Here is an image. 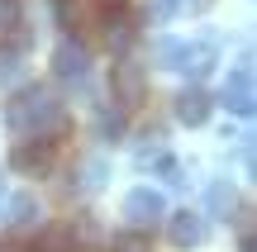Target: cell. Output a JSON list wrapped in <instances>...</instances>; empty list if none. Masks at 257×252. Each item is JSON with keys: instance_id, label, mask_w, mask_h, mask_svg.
Instances as JSON below:
<instances>
[{"instance_id": "cell-1", "label": "cell", "mask_w": 257, "mask_h": 252, "mask_svg": "<svg viewBox=\"0 0 257 252\" xmlns=\"http://www.w3.org/2000/svg\"><path fill=\"white\" fill-rule=\"evenodd\" d=\"M5 124L19 138H57V133L67 129V114L43 86H24V91L5 105Z\"/></svg>"}, {"instance_id": "cell-2", "label": "cell", "mask_w": 257, "mask_h": 252, "mask_svg": "<svg viewBox=\"0 0 257 252\" xmlns=\"http://www.w3.org/2000/svg\"><path fill=\"white\" fill-rule=\"evenodd\" d=\"M124 219L134 224V233H148L157 219H167V200L157 195L153 186H138V190L124 195Z\"/></svg>"}, {"instance_id": "cell-3", "label": "cell", "mask_w": 257, "mask_h": 252, "mask_svg": "<svg viewBox=\"0 0 257 252\" xmlns=\"http://www.w3.org/2000/svg\"><path fill=\"white\" fill-rule=\"evenodd\" d=\"M110 91H114V105H119V110H138V105L148 100V76H143V67H138V62H114Z\"/></svg>"}, {"instance_id": "cell-4", "label": "cell", "mask_w": 257, "mask_h": 252, "mask_svg": "<svg viewBox=\"0 0 257 252\" xmlns=\"http://www.w3.org/2000/svg\"><path fill=\"white\" fill-rule=\"evenodd\" d=\"M53 152H57V138H24V143H15V152H10V167L24 171V176H34V171H43L48 162H53Z\"/></svg>"}, {"instance_id": "cell-5", "label": "cell", "mask_w": 257, "mask_h": 252, "mask_svg": "<svg viewBox=\"0 0 257 252\" xmlns=\"http://www.w3.org/2000/svg\"><path fill=\"white\" fill-rule=\"evenodd\" d=\"M224 110L229 114H252L257 110V91H252V72L248 67L229 72V81H224Z\"/></svg>"}, {"instance_id": "cell-6", "label": "cell", "mask_w": 257, "mask_h": 252, "mask_svg": "<svg viewBox=\"0 0 257 252\" xmlns=\"http://www.w3.org/2000/svg\"><path fill=\"white\" fill-rule=\"evenodd\" d=\"M205 233H210V224H205V214H191V209H181V214L167 219V238H172L176 247H200Z\"/></svg>"}, {"instance_id": "cell-7", "label": "cell", "mask_w": 257, "mask_h": 252, "mask_svg": "<svg viewBox=\"0 0 257 252\" xmlns=\"http://www.w3.org/2000/svg\"><path fill=\"white\" fill-rule=\"evenodd\" d=\"M86 67H91V53H86L81 43H62V48L53 53V72L62 76V81H81Z\"/></svg>"}, {"instance_id": "cell-8", "label": "cell", "mask_w": 257, "mask_h": 252, "mask_svg": "<svg viewBox=\"0 0 257 252\" xmlns=\"http://www.w3.org/2000/svg\"><path fill=\"white\" fill-rule=\"evenodd\" d=\"M176 119H181V124H191V129H200V124L210 119V95H205L200 86L181 91V95H176Z\"/></svg>"}, {"instance_id": "cell-9", "label": "cell", "mask_w": 257, "mask_h": 252, "mask_svg": "<svg viewBox=\"0 0 257 252\" xmlns=\"http://www.w3.org/2000/svg\"><path fill=\"white\" fill-rule=\"evenodd\" d=\"M181 57V72H191V76H205L214 67V48L210 43H195V48H186V53H176Z\"/></svg>"}, {"instance_id": "cell-10", "label": "cell", "mask_w": 257, "mask_h": 252, "mask_svg": "<svg viewBox=\"0 0 257 252\" xmlns=\"http://www.w3.org/2000/svg\"><path fill=\"white\" fill-rule=\"evenodd\" d=\"M57 10H62V24L67 29L91 24V19H95V5H91V0H57Z\"/></svg>"}, {"instance_id": "cell-11", "label": "cell", "mask_w": 257, "mask_h": 252, "mask_svg": "<svg viewBox=\"0 0 257 252\" xmlns=\"http://www.w3.org/2000/svg\"><path fill=\"white\" fill-rule=\"evenodd\" d=\"M105 38H110V48H128L134 43V24H128L124 15H110L105 19Z\"/></svg>"}, {"instance_id": "cell-12", "label": "cell", "mask_w": 257, "mask_h": 252, "mask_svg": "<svg viewBox=\"0 0 257 252\" xmlns=\"http://www.w3.org/2000/svg\"><path fill=\"white\" fill-rule=\"evenodd\" d=\"M233 205H238V195H233V186H229V181L210 186V209H214V214H229Z\"/></svg>"}, {"instance_id": "cell-13", "label": "cell", "mask_w": 257, "mask_h": 252, "mask_svg": "<svg viewBox=\"0 0 257 252\" xmlns=\"http://www.w3.org/2000/svg\"><path fill=\"white\" fill-rule=\"evenodd\" d=\"M110 252H153V238L148 233H119L110 243Z\"/></svg>"}, {"instance_id": "cell-14", "label": "cell", "mask_w": 257, "mask_h": 252, "mask_svg": "<svg viewBox=\"0 0 257 252\" xmlns=\"http://www.w3.org/2000/svg\"><path fill=\"white\" fill-rule=\"evenodd\" d=\"M176 5H181V0H148V19H153V24H167V19L176 15Z\"/></svg>"}, {"instance_id": "cell-15", "label": "cell", "mask_w": 257, "mask_h": 252, "mask_svg": "<svg viewBox=\"0 0 257 252\" xmlns=\"http://www.w3.org/2000/svg\"><path fill=\"white\" fill-rule=\"evenodd\" d=\"M24 19H19V0H0V34H10V29H19Z\"/></svg>"}, {"instance_id": "cell-16", "label": "cell", "mask_w": 257, "mask_h": 252, "mask_svg": "<svg viewBox=\"0 0 257 252\" xmlns=\"http://www.w3.org/2000/svg\"><path fill=\"white\" fill-rule=\"evenodd\" d=\"M81 176H86L81 186H86V190H95V186L105 181V162H86V167H81Z\"/></svg>"}, {"instance_id": "cell-17", "label": "cell", "mask_w": 257, "mask_h": 252, "mask_svg": "<svg viewBox=\"0 0 257 252\" xmlns=\"http://www.w3.org/2000/svg\"><path fill=\"white\" fill-rule=\"evenodd\" d=\"M100 10H124V0H95Z\"/></svg>"}, {"instance_id": "cell-18", "label": "cell", "mask_w": 257, "mask_h": 252, "mask_svg": "<svg viewBox=\"0 0 257 252\" xmlns=\"http://www.w3.org/2000/svg\"><path fill=\"white\" fill-rule=\"evenodd\" d=\"M205 5H210V0H195V10H205Z\"/></svg>"}]
</instances>
